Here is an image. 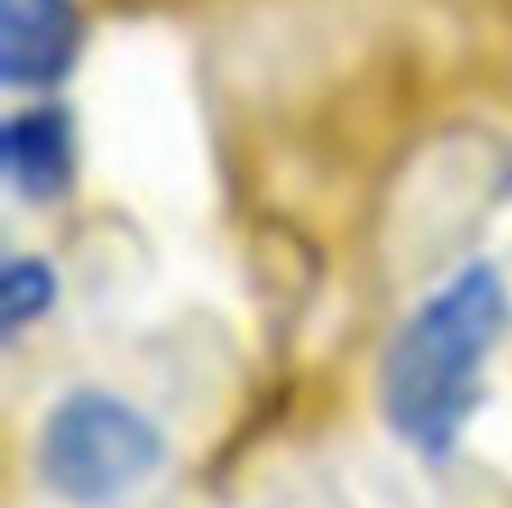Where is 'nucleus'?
Wrapping results in <instances>:
<instances>
[{
  "label": "nucleus",
  "instance_id": "nucleus-3",
  "mask_svg": "<svg viewBox=\"0 0 512 508\" xmlns=\"http://www.w3.org/2000/svg\"><path fill=\"white\" fill-rule=\"evenodd\" d=\"M81 54L77 0H0V77L9 90H50Z\"/></svg>",
  "mask_w": 512,
  "mask_h": 508
},
{
  "label": "nucleus",
  "instance_id": "nucleus-2",
  "mask_svg": "<svg viewBox=\"0 0 512 508\" xmlns=\"http://www.w3.org/2000/svg\"><path fill=\"white\" fill-rule=\"evenodd\" d=\"M167 459L158 423L113 392H72L45 414L36 437V473L59 500L95 508L144 477Z\"/></svg>",
  "mask_w": 512,
  "mask_h": 508
},
{
  "label": "nucleus",
  "instance_id": "nucleus-4",
  "mask_svg": "<svg viewBox=\"0 0 512 508\" xmlns=\"http://www.w3.org/2000/svg\"><path fill=\"white\" fill-rule=\"evenodd\" d=\"M0 167L27 203H54L77 180V126L59 104L23 108L0 131Z\"/></svg>",
  "mask_w": 512,
  "mask_h": 508
},
{
  "label": "nucleus",
  "instance_id": "nucleus-5",
  "mask_svg": "<svg viewBox=\"0 0 512 508\" xmlns=\"http://www.w3.org/2000/svg\"><path fill=\"white\" fill-rule=\"evenodd\" d=\"M54 297H59V279L41 257L9 261L0 275V329H5V338L41 320L54 306Z\"/></svg>",
  "mask_w": 512,
  "mask_h": 508
},
{
  "label": "nucleus",
  "instance_id": "nucleus-1",
  "mask_svg": "<svg viewBox=\"0 0 512 508\" xmlns=\"http://www.w3.org/2000/svg\"><path fill=\"white\" fill-rule=\"evenodd\" d=\"M508 329V284L468 266L396 329L382 356V414L405 446L445 459L472 419L490 351Z\"/></svg>",
  "mask_w": 512,
  "mask_h": 508
}]
</instances>
